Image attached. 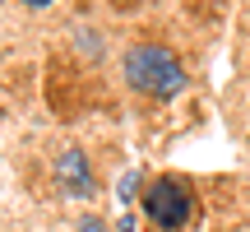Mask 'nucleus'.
<instances>
[{
  "label": "nucleus",
  "instance_id": "obj_1",
  "mask_svg": "<svg viewBox=\"0 0 250 232\" xmlns=\"http://www.w3.org/2000/svg\"><path fill=\"white\" fill-rule=\"evenodd\" d=\"M125 79H130L134 93L144 98H176L186 89V65L176 61L171 46H158V42H144V46H130L125 51Z\"/></svg>",
  "mask_w": 250,
  "mask_h": 232
},
{
  "label": "nucleus",
  "instance_id": "obj_2",
  "mask_svg": "<svg viewBox=\"0 0 250 232\" xmlns=\"http://www.w3.org/2000/svg\"><path fill=\"white\" fill-rule=\"evenodd\" d=\"M144 209H148V218L158 228L181 232L190 223V214H195V195H190V186L181 177H158L148 186V195H144Z\"/></svg>",
  "mask_w": 250,
  "mask_h": 232
},
{
  "label": "nucleus",
  "instance_id": "obj_3",
  "mask_svg": "<svg viewBox=\"0 0 250 232\" xmlns=\"http://www.w3.org/2000/svg\"><path fill=\"white\" fill-rule=\"evenodd\" d=\"M56 177H61L65 195H93V172H88L83 149H65L61 158H56Z\"/></svg>",
  "mask_w": 250,
  "mask_h": 232
},
{
  "label": "nucleus",
  "instance_id": "obj_4",
  "mask_svg": "<svg viewBox=\"0 0 250 232\" xmlns=\"http://www.w3.org/2000/svg\"><path fill=\"white\" fill-rule=\"evenodd\" d=\"M79 232H107V228H102L98 218H83V223H79Z\"/></svg>",
  "mask_w": 250,
  "mask_h": 232
},
{
  "label": "nucleus",
  "instance_id": "obj_5",
  "mask_svg": "<svg viewBox=\"0 0 250 232\" xmlns=\"http://www.w3.org/2000/svg\"><path fill=\"white\" fill-rule=\"evenodd\" d=\"M23 5H33V9H42V5H51V0H23Z\"/></svg>",
  "mask_w": 250,
  "mask_h": 232
}]
</instances>
